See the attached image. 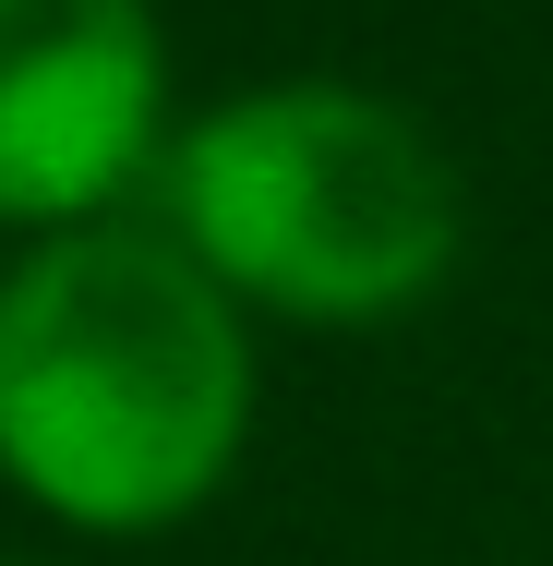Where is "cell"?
<instances>
[{
  "mask_svg": "<svg viewBox=\"0 0 553 566\" xmlns=\"http://www.w3.org/2000/svg\"><path fill=\"white\" fill-rule=\"evenodd\" d=\"M253 410L228 290L145 229H61L0 277V470L85 531H157L217 494Z\"/></svg>",
  "mask_w": 553,
  "mask_h": 566,
  "instance_id": "1",
  "label": "cell"
},
{
  "mask_svg": "<svg viewBox=\"0 0 553 566\" xmlns=\"http://www.w3.org/2000/svg\"><path fill=\"white\" fill-rule=\"evenodd\" d=\"M181 253L277 314H397L457 265V169L361 85H265L169 157Z\"/></svg>",
  "mask_w": 553,
  "mask_h": 566,
  "instance_id": "2",
  "label": "cell"
},
{
  "mask_svg": "<svg viewBox=\"0 0 553 566\" xmlns=\"http://www.w3.org/2000/svg\"><path fill=\"white\" fill-rule=\"evenodd\" d=\"M157 157L145 0H0V218H85Z\"/></svg>",
  "mask_w": 553,
  "mask_h": 566,
  "instance_id": "3",
  "label": "cell"
},
{
  "mask_svg": "<svg viewBox=\"0 0 553 566\" xmlns=\"http://www.w3.org/2000/svg\"><path fill=\"white\" fill-rule=\"evenodd\" d=\"M0 566H12V555H0Z\"/></svg>",
  "mask_w": 553,
  "mask_h": 566,
  "instance_id": "4",
  "label": "cell"
}]
</instances>
